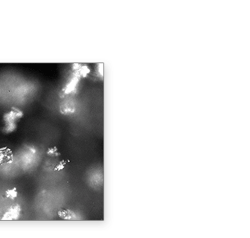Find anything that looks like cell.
<instances>
[{
	"instance_id": "cell-2",
	"label": "cell",
	"mask_w": 250,
	"mask_h": 238,
	"mask_svg": "<svg viewBox=\"0 0 250 238\" xmlns=\"http://www.w3.org/2000/svg\"><path fill=\"white\" fill-rule=\"evenodd\" d=\"M65 165H66V161H62L57 165L56 168H55V171H61L62 168H64Z\"/></svg>"
},
{
	"instance_id": "cell-1",
	"label": "cell",
	"mask_w": 250,
	"mask_h": 238,
	"mask_svg": "<svg viewBox=\"0 0 250 238\" xmlns=\"http://www.w3.org/2000/svg\"><path fill=\"white\" fill-rule=\"evenodd\" d=\"M18 197V191L17 188H13L12 190H8L5 192V198H11V199H15Z\"/></svg>"
}]
</instances>
